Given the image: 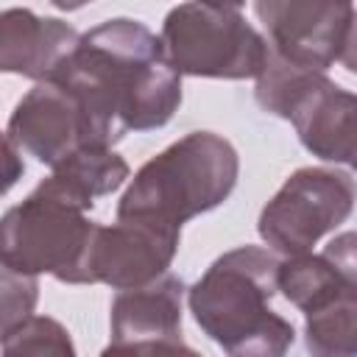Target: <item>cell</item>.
Returning a JSON list of instances; mask_svg holds the SVG:
<instances>
[{
    "label": "cell",
    "instance_id": "2e32d148",
    "mask_svg": "<svg viewBox=\"0 0 357 357\" xmlns=\"http://www.w3.org/2000/svg\"><path fill=\"white\" fill-rule=\"evenodd\" d=\"M3 357H78L64 324L50 315H31L3 332Z\"/></svg>",
    "mask_w": 357,
    "mask_h": 357
},
{
    "label": "cell",
    "instance_id": "d6986e66",
    "mask_svg": "<svg viewBox=\"0 0 357 357\" xmlns=\"http://www.w3.org/2000/svg\"><path fill=\"white\" fill-rule=\"evenodd\" d=\"M321 254L332 262V268H335L351 287H357V231H340V234H335V237L324 245Z\"/></svg>",
    "mask_w": 357,
    "mask_h": 357
},
{
    "label": "cell",
    "instance_id": "52a82bcc",
    "mask_svg": "<svg viewBox=\"0 0 357 357\" xmlns=\"http://www.w3.org/2000/svg\"><path fill=\"white\" fill-rule=\"evenodd\" d=\"M254 14L284 61L326 73L340 61L354 6L346 0H257Z\"/></svg>",
    "mask_w": 357,
    "mask_h": 357
},
{
    "label": "cell",
    "instance_id": "277c9868",
    "mask_svg": "<svg viewBox=\"0 0 357 357\" xmlns=\"http://www.w3.org/2000/svg\"><path fill=\"white\" fill-rule=\"evenodd\" d=\"M162 47L178 75L243 81L259 75L268 39L237 3H178L162 22Z\"/></svg>",
    "mask_w": 357,
    "mask_h": 357
},
{
    "label": "cell",
    "instance_id": "5bb4252c",
    "mask_svg": "<svg viewBox=\"0 0 357 357\" xmlns=\"http://www.w3.org/2000/svg\"><path fill=\"white\" fill-rule=\"evenodd\" d=\"M304 343L310 357H357V290H340L335 298L304 315Z\"/></svg>",
    "mask_w": 357,
    "mask_h": 357
},
{
    "label": "cell",
    "instance_id": "9c48e42d",
    "mask_svg": "<svg viewBox=\"0 0 357 357\" xmlns=\"http://www.w3.org/2000/svg\"><path fill=\"white\" fill-rule=\"evenodd\" d=\"M181 231L156 229L137 220L98 223L86 257V284H109L112 290H137L162 279L178 251Z\"/></svg>",
    "mask_w": 357,
    "mask_h": 357
},
{
    "label": "cell",
    "instance_id": "6da1fadb",
    "mask_svg": "<svg viewBox=\"0 0 357 357\" xmlns=\"http://www.w3.org/2000/svg\"><path fill=\"white\" fill-rule=\"evenodd\" d=\"M53 81L75 95L98 148H112L128 131L162 128L181 106V75L170 67L162 39L128 17L81 33Z\"/></svg>",
    "mask_w": 357,
    "mask_h": 357
},
{
    "label": "cell",
    "instance_id": "4fadbf2b",
    "mask_svg": "<svg viewBox=\"0 0 357 357\" xmlns=\"http://www.w3.org/2000/svg\"><path fill=\"white\" fill-rule=\"evenodd\" d=\"M128 176H131L128 162L112 148H84L59 167H53V173L42 178L36 190L81 212H89L95 206V198L112 195L128 181Z\"/></svg>",
    "mask_w": 357,
    "mask_h": 357
},
{
    "label": "cell",
    "instance_id": "7402d4cb",
    "mask_svg": "<svg viewBox=\"0 0 357 357\" xmlns=\"http://www.w3.org/2000/svg\"><path fill=\"white\" fill-rule=\"evenodd\" d=\"M354 170H357V162H354Z\"/></svg>",
    "mask_w": 357,
    "mask_h": 357
},
{
    "label": "cell",
    "instance_id": "ba28073f",
    "mask_svg": "<svg viewBox=\"0 0 357 357\" xmlns=\"http://www.w3.org/2000/svg\"><path fill=\"white\" fill-rule=\"evenodd\" d=\"M6 139L50 170L84 148H98L75 95L56 81L36 84L22 95L8 117Z\"/></svg>",
    "mask_w": 357,
    "mask_h": 357
},
{
    "label": "cell",
    "instance_id": "7a4b0ae2",
    "mask_svg": "<svg viewBox=\"0 0 357 357\" xmlns=\"http://www.w3.org/2000/svg\"><path fill=\"white\" fill-rule=\"evenodd\" d=\"M279 265L273 251L240 245L220 254L187 290L195 324L226 357H287L296 329L271 307Z\"/></svg>",
    "mask_w": 357,
    "mask_h": 357
},
{
    "label": "cell",
    "instance_id": "3957f363",
    "mask_svg": "<svg viewBox=\"0 0 357 357\" xmlns=\"http://www.w3.org/2000/svg\"><path fill=\"white\" fill-rule=\"evenodd\" d=\"M240 176L234 145L215 131H190L128 181L117 201V220H137L167 231H181L190 218L220 206Z\"/></svg>",
    "mask_w": 357,
    "mask_h": 357
},
{
    "label": "cell",
    "instance_id": "8fae6325",
    "mask_svg": "<svg viewBox=\"0 0 357 357\" xmlns=\"http://www.w3.org/2000/svg\"><path fill=\"white\" fill-rule=\"evenodd\" d=\"M301 145L335 165L354 167L357 162V95L337 86L326 75H318L301 98L293 103L287 117Z\"/></svg>",
    "mask_w": 357,
    "mask_h": 357
},
{
    "label": "cell",
    "instance_id": "9a60e30c",
    "mask_svg": "<svg viewBox=\"0 0 357 357\" xmlns=\"http://www.w3.org/2000/svg\"><path fill=\"white\" fill-rule=\"evenodd\" d=\"M279 293L298 307L304 315L335 298L340 290H349L351 284L332 268V262L324 254H304V257H282L279 276H276ZM357 290V287H354Z\"/></svg>",
    "mask_w": 357,
    "mask_h": 357
},
{
    "label": "cell",
    "instance_id": "44dd1931",
    "mask_svg": "<svg viewBox=\"0 0 357 357\" xmlns=\"http://www.w3.org/2000/svg\"><path fill=\"white\" fill-rule=\"evenodd\" d=\"M17 156H20V151H17V145H11L8 139H6V190L20 178V173L25 170V165H17Z\"/></svg>",
    "mask_w": 357,
    "mask_h": 357
},
{
    "label": "cell",
    "instance_id": "5b68a950",
    "mask_svg": "<svg viewBox=\"0 0 357 357\" xmlns=\"http://www.w3.org/2000/svg\"><path fill=\"white\" fill-rule=\"evenodd\" d=\"M86 212L36 190L14 204L0 223V262L22 276L50 273L67 284H86V257L95 234Z\"/></svg>",
    "mask_w": 357,
    "mask_h": 357
},
{
    "label": "cell",
    "instance_id": "8992f818",
    "mask_svg": "<svg viewBox=\"0 0 357 357\" xmlns=\"http://www.w3.org/2000/svg\"><path fill=\"white\" fill-rule=\"evenodd\" d=\"M357 184L335 167H298L262 206L257 231L279 257L312 254V245L354 212Z\"/></svg>",
    "mask_w": 357,
    "mask_h": 357
},
{
    "label": "cell",
    "instance_id": "7c38bea8",
    "mask_svg": "<svg viewBox=\"0 0 357 357\" xmlns=\"http://www.w3.org/2000/svg\"><path fill=\"white\" fill-rule=\"evenodd\" d=\"M184 282L173 273L137 287L123 290L112 301L109 326L112 343H137V340H173L181 337V304Z\"/></svg>",
    "mask_w": 357,
    "mask_h": 357
},
{
    "label": "cell",
    "instance_id": "e0dca14e",
    "mask_svg": "<svg viewBox=\"0 0 357 357\" xmlns=\"http://www.w3.org/2000/svg\"><path fill=\"white\" fill-rule=\"evenodd\" d=\"M39 298L36 276H22L3 268V332L28 321Z\"/></svg>",
    "mask_w": 357,
    "mask_h": 357
},
{
    "label": "cell",
    "instance_id": "30bf717a",
    "mask_svg": "<svg viewBox=\"0 0 357 357\" xmlns=\"http://www.w3.org/2000/svg\"><path fill=\"white\" fill-rule=\"evenodd\" d=\"M81 33L59 17H39L31 8L0 14V70L36 84L53 81L75 53Z\"/></svg>",
    "mask_w": 357,
    "mask_h": 357
},
{
    "label": "cell",
    "instance_id": "ac0fdd59",
    "mask_svg": "<svg viewBox=\"0 0 357 357\" xmlns=\"http://www.w3.org/2000/svg\"><path fill=\"white\" fill-rule=\"evenodd\" d=\"M100 357H201L181 337L173 340H137V343H109Z\"/></svg>",
    "mask_w": 357,
    "mask_h": 357
},
{
    "label": "cell",
    "instance_id": "ffe728a7",
    "mask_svg": "<svg viewBox=\"0 0 357 357\" xmlns=\"http://www.w3.org/2000/svg\"><path fill=\"white\" fill-rule=\"evenodd\" d=\"M340 64H343L349 73H357V8H354V20H351V28H349L343 53H340Z\"/></svg>",
    "mask_w": 357,
    "mask_h": 357
}]
</instances>
